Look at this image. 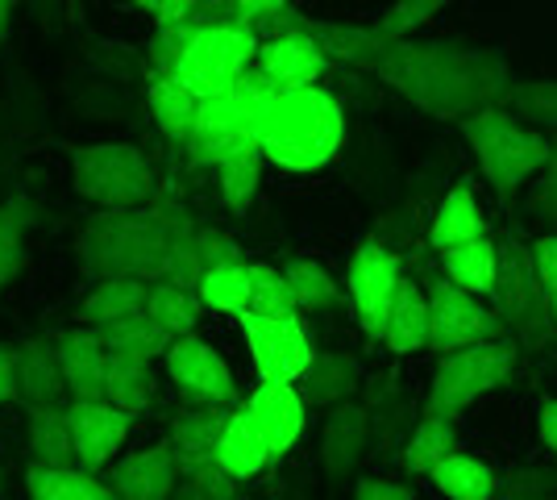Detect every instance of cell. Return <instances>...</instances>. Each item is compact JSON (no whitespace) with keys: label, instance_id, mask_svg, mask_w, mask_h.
<instances>
[{"label":"cell","instance_id":"6da1fadb","mask_svg":"<svg viewBox=\"0 0 557 500\" xmlns=\"http://www.w3.org/2000/svg\"><path fill=\"white\" fill-rule=\"evenodd\" d=\"M374 80L395 96H404L412 109L437 121H466L483 109L504 105L511 88L508 59L466 42H417L395 38L374 59Z\"/></svg>","mask_w":557,"mask_h":500},{"label":"cell","instance_id":"7a4b0ae2","mask_svg":"<svg viewBox=\"0 0 557 500\" xmlns=\"http://www.w3.org/2000/svg\"><path fill=\"white\" fill-rule=\"evenodd\" d=\"M191 217L171 196H159L141 209H96L75 234V267L88 284L100 280H163L166 251L175 230Z\"/></svg>","mask_w":557,"mask_h":500},{"label":"cell","instance_id":"3957f363","mask_svg":"<svg viewBox=\"0 0 557 500\" xmlns=\"http://www.w3.org/2000/svg\"><path fill=\"white\" fill-rule=\"evenodd\" d=\"M255 138L267 163H275L278 171H292V175L321 171L337 159V150L346 143V105L321 84L278 93L262 109Z\"/></svg>","mask_w":557,"mask_h":500},{"label":"cell","instance_id":"277c9868","mask_svg":"<svg viewBox=\"0 0 557 500\" xmlns=\"http://www.w3.org/2000/svg\"><path fill=\"white\" fill-rule=\"evenodd\" d=\"M462 138H466V146L474 150L479 171L487 175V184L495 188V196H504V200L516 196L520 184H529L533 175H541L545 163H549V155H554V143H549L541 130L520 125L516 113L504 109V105L466 118Z\"/></svg>","mask_w":557,"mask_h":500},{"label":"cell","instance_id":"5b68a950","mask_svg":"<svg viewBox=\"0 0 557 500\" xmlns=\"http://www.w3.org/2000/svg\"><path fill=\"white\" fill-rule=\"evenodd\" d=\"M71 188L96 209H141L159 200V175L134 143H84L67 146Z\"/></svg>","mask_w":557,"mask_h":500},{"label":"cell","instance_id":"8992f818","mask_svg":"<svg viewBox=\"0 0 557 500\" xmlns=\"http://www.w3.org/2000/svg\"><path fill=\"white\" fill-rule=\"evenodd\" d=\"M491 309L499 313L504 330L520 338L529 351L554 342V296L536 276L533 246H524L516 234L499 239V284L491 296Z\"/></svg>","mask_w":557,"mask_h":500},{"label":"cell","instance_id":"52a82bcc","mask_svg":"<svg viewBox=\"0 0 557 500\" xmlns=\"http://www.w3.org/2000/svg\"><path fill=\"white\" fill-rule=\"evenodd\" d=\"M516 358L520 355H516L508 338H491L479 346L442 355L433 383H429V397H424V413L429 417H449V422L462 417L479 397L508 388L511 376H516Z\"/></svg>","mask_w":557,"mask_h":500},{"label":"cell","instance_id":"ba28073f","mask_svg":"<svg viewBox=\"0 0 557 500\" xmlns=\"http://www.w3.org/2000/svg\"><path fill=\"white\" fill-rule=\"evenodd\" d=\"M258 47H262V38L250 25H209V29H196L184 50V59H180V68H175V80L196 100L225 96L258 63Z\"/></svg>","mask_w":557,"mask_h":500},{"label":"cell","instance_id":"9c48e42d","mask_svg":"<svg viewBox=\"0 0 557 500\" xmlns=\"http://www.w3.org/2000/svg\"><path fill=\"white\" fill-rule=\"evenodd\" d=\"M399 284H404V259L392 246L379 234L358 242V251L346 267V292L354 317L371 342H383V333H387V317H392V305L399 296Z\"/></svg>","mask_w":557,"mask_h":500},{"label":"cell","instance_id":"30bf717a","mask_svg":"<svg viewBox=\"0 0 557 500\" xmlns=\"http://www.w3.org/2000/svg\"><path fill=\"white\" fill-rule=\"evenodd\" d=\"M429 292V351L449 355V351H466L504 333L499 313L483 305V296L466 292L445 276H429L424 280Z\"/></svg>","mask_w":557,"mask_h":500},{"label":"cell","instance_id":"8fae6325","mask_svg":"<svg viewBox=\"0 0 557 500\" xmlns=\"http://www.w3.org/2000/svg\"><path fill=\"white\" fill-rule=\"evenodd\" d=\"M237 321H242V338H246V351H250L258 380L296 383L304 376V367L312 363V355H317L300 313H287V317L242 313Z\"/></svg>","mask_w":557,"mask_h":500},{"label":"cell","instance_id":"7c38bea8","mask_svg":"<svg viewBox=\"0 0 557 500\" xmlns=\"http://www.w3.org/2000/svg\"><path fill=\"white\" fill-rule=\"evenodd\" d=\"M163 363H166V380L175 383V392L184 401H191V405H242L233 367L200 333L175 338V346L166 351Z\"/></svg>","mask_w":557,"mask_h":500},{"label":"cell","instance_id":"4fadbf2b","mask_svg":"<svg viewBox=\"0 0 557 500\" xmlns=\"http://www.w3.org/2000/svg\"><path fill=\"white\" fill-rule=\"evenodd\" d=\"M258 113L242 100L237 93L212 96L200 100L196 125L187 134L184 155L191 167H216L221 159H230L237 146L258 143Z\"/></svg>","mask_w":557,"mask_h":500},{"label":"cell","instance_id":"5bb4252c","mask_svg":"<svg viewBox=\"0 0 557 500\" xmlns=\"http://www.w3.org/2000/svg\"><path fill=\"white\" fill-rule=\"evenodd\" d=\"M67 417L79 467L96 472V476H104L113 467L116 451L125 447V438L138 426V413L116 408L113 401H67Z\"/></svg>","mask_w":557,"mask_h":500},{"label":"cell","instance_id":"9a60e30c","mask_svg":"<svg viewBox=\"0 0 557 500\" xmlns=\"http://www.w3.org/2000/svg\"><path fill=\"white\" fill-rule=\"evenodd\" d=\"M109 488L116 492V500H171V492L180 488V459L171 438H159L141 451L116 454L113 467L104 472Z\"/></svg>","mask_w":557,"mask_h":500},{"label":"cell","instance_id":"2e32d148","mask_svg":"<svg viewBox=\"0 0 557 500\" xmlns=\"http://www.w3.org/2000/svg\"><path fill=\"white\" fill-rule=\"evenodd\" d=\"M54 342H59V363H63L71 401H104V380H109L104 333L92 326H67L54 333Z\"/></svg>","mask_w":557,"mask_h":500},{"label":"cell","instance_id":"e0dca14e","mask_svg":"<svg viewBox=\"0 0 557 500\" xmlns=\"http://www.w3.org/2000/svg\"><path fill=\"white\" fill-rule=\"evenodd\" d=\"M242 405L250 408V417L258 422V429L267 434V442H271V454H275V459H283V454L304 438L308 405H304V397L296 383L258 380V388L242 401Z\"/></svg>","mask_w":557,"mask_h":500},{"label":"cell","instance_id":"ac0fdd59","mask_svg":"<svg viewBox=\"0 0 557 500\" xmlns=\"http://www.w3.org/2000/svg\"><path fill=\"white\" fill-rule=\"evenodd\" d=\"M13 371H17V401L22 405H63V401H71L54 333H34V338L17 342L13 346Z\"/></svg>","mask_w":557,"mask_h":500},{"label":"cell","instance_id":"d6986e66","mask_svg":"<svg viewBox=\"0 0 557 500\" xmlns=\"http://www.w3.org/2000/svg\"><path fill=\"white\" fill-rule=\"evenodd\" d=\"M371 451V413L358 401L333 405L321 429V467L333 484L354 476V467L362 463V454Z\"/></svg>","mask_w":557,"mask_h":500},{"label":"cell","instance_id":"ffe728a7","mask_svg":"<svg viewBox=\"0 0 557 500\" xmlns=\"http://www.w3.org/2000/svg\"><path fill=\"white\" fill-rule=\"evenodd\" d=\"M329 59L325 50L317 47L308 34H283V38H267L258 47V68L275 80L283 93L292 88H312L321 84V75L329 72Z\"/></svg>","mask_w":557,"mask_h":500},{"label":"cell","instance_id":"44dd1931","mask_svg":"<svg viewBox=\"0 0 557 500\" xmlns=\"http://www.w3.org/2000/svg\"><path fill=\"white\" fill-rule=\"evenodd\" d=\"M367 413H371L374 454L379 459L404 454V442L417 429V422H412V401L399 392V376L395 371H383V376L371 380V388H367Z\"/></svg>","mask_w":557,"mask_h":500},{"label":"cell","instance_id":"7402d4cb","mask_svg":"<svg viewBox=\"0 0 557 500\" xmlns=\"http://www.w3.org/2000/svg\"><path fill=\"white\" fill-rule=\"evenodd\" d=\"M304 405L308 408H333L354 401V392L362 388V363L346 351H317L312 363L304 367V376L296 380Z\"/></svg>","mask_w":557,"mask_h":500},{"label":"cell","instance_id":"603a6c76","mask_svg":"<svg viewBox=\"0 0 557 500\" xmlns=\"http://www.w3.org/2000/svg\"><path fill=\"white\" fill-rule=\"evenodd\" d=\"M233 408L237 405H196L171 422L166 438H171V447H175V459H180V472H184V476L191 467L216 459V447H221V434L230 426Z\"/></svg>","mask_w":557,"mask_h":500},{"label":"cell","instance_id":"cb8c5ba5","mask_svg":"<svg viewBox=\"0 0 557 500\" xmlns=\"http://www.w3.org/2000/svg\"><path fill=\"white\" fill-rule=\"evenodd\" d=\"M25 442H29V463L79 467L67 405H25Z\"/></svg>","mask_w":557,"mask_h":500},{"label":"cell","instance_id":"d4e9b609","mask_svg":"<svg viewBox=\"0 0 557 500\" xmlns=\"http://www.w3.org/2000/svg\"><path fill=\"white\" fill-rule=\"evenodd\" d=\"M216 463H221L230 476L242 479V484L262 476V472H267V463H275L267 434L258 429V422L250 417V408L246 405H237L230 413V426H225L221 447H216Z\"/></svg>","mask_w":557,"mask_h":500},{"label":"cell","instance_id":"484cf974","mask_svg":"<svg viewBox=\"0 0 557 500\" xmlns=\"http://www.w3.org/2000/svg\"><path fill=\"white\" fill-rule=\"evenodd\" d=\"M146 109H150L154 125L163 130L166 143L175 150H184L187 134L196 125V113H200V100L187 93L175 75L146 72Z\"/></svg>","mask_w":557,"mask_h":500},{"label":"cell","instance_id":"4316f807","mask_svg":"<svg viewBox=\"0 0 557 500\" xmlns=\"http://www.w3.org/2000/svg\"><path fill=\"white\" fill-rule=\"evenodd\" d=\"M487 234V221H483V209L474 200V188L458 180L454 188L442 196L437 214H433V225H429V246L433 251H449V246H462V242H474Z\"/></svg>","mask_w":557,"mask_h":500},{"label":"cell","instance_id":"83f0119b","mask_svg":"<svg viewBox=\"0 0 557 500\" xmlns=\"http://www.w3.org/2000/svg\"><path fill=\"white\" fill-rule=\"evenodd\" d=\"M442 276L454 280L458 288H466V292L491 301L495 284H499V242L483 234V239L442 251Z\"/></svg>","mask_w":557,"mask_h":500},{"label":"cell","instance_id":"f1b7e54d","mask_svg":"<svg viewBox=\"0 0 557 500\" xmlns=\"http://www.w3.org/2000/svg\"><path fill=\"white\" fill-rule=\"evenodd\" d=\"M25 492L29 500H116L109 479L84 472V467H25Z\"/></svg>","mask_w":557,"mask_h":500},{"label":"cell","instance_id":"f546056e","mask_svg":"<svg viewBox=\"0 0 557 500\" xmlns=\"http://www.w3.org/2000/svg\"><path fill=\"white\" fill-rule=\"evenodd\" d=\"M392 355H417L429 351V292L417 280H404L399 296L387 317V333H383Z\"/></svg>","mask_w":557,"mask_h":500},{"label":"cell","instance_id":"4dcf8cb0","mask_svg":"<svg viewBox=\"0 0 557 500\" xmlns=\"http://www.w3.org/2000/svg\"><path fill=\"white\" fill-rule=\"evenodd\" d=\"M38 200L25 196V192H13L9 200H0V292L22 276L25 267V239L29 230L38 225Z\"/></svg>","mask_w":557,"mask_h":500},{"label":"cell","instance_id":"1f68e13d","mask_svg":"<svg viewBox=\"0 0 557 500\" xmlns=\"http://www.w3.org/2000/svg\"><path fill=\"white\" fill-rule=\"evenodd\" d=\"M150 301V284L146 280H100L92 284V292L79 301V326H92V330H104L121 317H134V313L146 309Z\"/></svg>","mask_w":557,"mask_h":500},{"label":"cell","instance_id":"d6a6232c","mask_svg":"<svg viewBox=\"0 0 557 500\" xmlns=\"http://www.w3.org/2000/svg\"><path fill=\"white\" fill-rule=\"evenodd\" d=\"M262 167H267V155H262L258 143L237 146L230 159H221L212 167L216 171V192H221L230 214H246L255 205L258 188H262Z\"/></svg>","mask_w":557,"mask_h":500},{"label":"cell","instance_id":"836d02e7","mask_svg":"<svg viewBox=\"0 0 557 500\" xmlns=\"http://www.w3.org/2000/svg\"><path fill=\"white\" fill-rule=\"evenodd\" d=\"M454 451H458V429H454V422H449V417H429V413H424V417L417 422V429L408 434L399 463H404L408 476H433Z\"/></svg>","mask_w":557,"mask_h":500},{"label":"cell","instance_id":"e575fe53","mask_svg":"<svg viewBox=\"0 0 557 500\" xmlns=\"http://www.w3.org/2000/svg\"><path fill=\"white\" fill-rule=\"evenodd\" d=\"M100 333H104V346H109V351L150 358V363H154V358H166V351L175 346V333L166 330V326H159L146 309L134 313V317H121V321L104 326Z\"/></svg>","mask_w":557,"mask_h":500},{"label":"cell","instance_id":"d590c367","mask_svg":"<svg viewBox=\"0 0 557 500\" xmlns=\"http://www.w3.org/2000/svg\"><path fill=\"white\" fill-rule=\"evenodd\" d=\"M104 401H113L116 408H129V413H138V417L154 405V371H150V358H134V355H116V351H109Z\"/></svg>","mask_w":557,"mask_h":500},{"label":"cell","instance_id":"8d00e7d4","mask_svg":"<svg viewBox=\"0 0 557 500\" xmlns=\"http://www.w3.org/2000/svg\"><path fill=\"white\" fill-rule=\"evenodd\" d=\"M429 479H433V488L449 500H491L499 492V479H495V472H491L487 463L462 451L449 454Z\"/></svg>","mask_w":557,"mask_h":500},{"label":"cell","instance_id":"74e56055","mask_svg":"<svg viewBox=\"0 0 557 500\" xmlns=\"http://www.w3.org/2000/svg\"><path fill=\"white\" fill-rule=\"evenodd\" d=\"M283 276H287V284L296 292L300 313H325L346 301V292L333 280V271L321 267L317 259H287L283 263Z\"/></svg>","mask_w":557,"mask_h":500},{"label":"cell","instance_id":"f35d334b","mask_svg":"<svg viewBox=\"0 0 557 500\" xmlns=\"http://www.w3.org/2000/svg\"><path fill=\"white\" fill-rule=\"evenodd\" d=\"M146 313H150L159 326H166L175 338H184V333H196V326H200V317H205V301H200V292H191V288L150 284Z\"/></svg>","mask_w":557,"mask_h":500},{"label":"cell","instance_id":"ab89813d","mask_svg":"<svg viewBox=\"0 0 557 500\" xmlns=\"http://www.w3.org/2000/svg\"><path fill=\"white\" fill-rule=\"evenodd\" d=\"M200 301H205V309L225 313V317L250 313V263H237V267H209L205 284H200Z\"/></svg>","mask_w":557,"mask_h":500},{"label":"cell","instance_id":"60d3db41","mask_svg":"<svg viewBox=\"0 0 557 500\" xmlns=\"http://www.w3.org/2000/svg\"><path fill=\"white\" fill-rule=\"evenodd\" d=\"M196 221L184 217V225L175 230V242H171V251H166V263H163V280L159 284H175V288H191V292H200L205 284V276H209V263L200 255V242H196Z\"/></svg>","mask_w":557,"mask_h":500},{"label":"cell","instance_id":"b9f144b4","mask_svg":"<svg viewBox=\"0 0 557 500\" xmlns=\"http://www.w3.org/2000/svg\"><path fill=\"white\" fill-rule=\"evenodd\" d=\"M504 109L520 113V121H533L536 130H557V80H511Z\"/></svg>","mask_w":557,"mask_h":500},{"label":"cell","instance_id":"7bdbcfd3","mask_svg":"<svg viewBox=\"0 0 557 500\" xmlns=\"http://www.w3.org/2000/svg\"><path fill=\"white\" fill-rule=\"evenodd\" d=\"M250 313H262V317H287V313H300L296 292H292V284H287L283 267H271V263H250Z\"/></svg>","mask_w":557,"mask_h":500},{"label":"cell","instance_id":"ee69618b","mask_svg":"<svg viewBox=\"0 0 557 500\" xmlns=\"http://www.w3.org/2000/svg\"><path fill=\"white\" fill-rule=\"evenodd\" d=\"M191 34H196V25L191 22L154 25V34H150V42H146V72L175 75L187 42H191Z\"/></svg>","mask_w":557,"mask_h":500},{"label":"cell","instance_id":"f6af8a7d","mask_svg":"<svg viewBox=\"0 0 557 500\" xmlns=\"http://www.w3.org/2000/svg\"><path fill=\"white\" fill-rule=\"evenodd\" d=\"M445 4H449V0H395L392 9H387V13H383L374 25H379V29H383L392 42H395V38H412L420 25L433 22V17L442 13Z\"/></svg>","mask_w":557,"mask_h":500},{"label":"cell","instance_id":"bcb514c9","mask_svg":"<svg viewBox=\"0 0 557 500\" xmlns=\"http://www.w3.org/2000/svg\"><path fill=\"white\" fill-rule=\"evenodd\" d=\"M184 479H191L200 492L209 500H242V479L230 476L216 459H209V463H200V467H191Z\"/></svg>","mask_w":557,"mask_h":500},{"label":"cell","instance_id":"7dc6e473","mask_svg":"<svg viewBox=\"0 0 557 500\" xmlns=\"http://www.w3.org/2000/svg\"><path fill=\"white\" fill-rule=\"evenodd\" d=\"M196 242H200V255H205L209 267H237V263H246L242 242L233 239V234H225V230H216V225H200Z\"/></svg>","mask_w":557,"mask_h":500},{"label":"cell","instance_id":"c3c4849f","mask_svg":"<svg viewBox=\"0 0 557 500\" xmlns=\"http://www.w3.org/2000/svg\"><path fill=\"white\" fill-rule=\"evenodd\" d=\"M187 22L196 25V29H209V25H246L237 0H196L191 13H187Z\"/></svg>","mask_w":557,"mask_h":500},{"label":"cell","instance_id":"681fc988","mask_svg":"<svg viewBox=\"0 0 557 500\" xmlns=\"http://www.w3.org/2000/svg\"><path fill=\"white\" fill-rule=\"evenodd\" d=\"M354 500H417V492L408 484H395V479L362 476L354 484Z\"/></svg>","mask_w":557,"mask_h":500},{"label":"cell","instance_id":"f907efd6","mask_svg":"<svg viewBox=\"0 0 557 500\" xmlns=\"http://www.w3.org/2000/svg\"><path fill=\"white\" fill-rule=\"evenodd\" d=\"M533 209L541 217L557 221V143H554V155H549L545 171H541V184H536V192H533Z\"/></svg>","mask_w":557,"mask_h":500},{"label":"cell","instance_id":"816d5d0a","mask_svg":"<svg viewBox=\"0 0 557 500\" xmlns=\"http://www.w3.org/2000/svg\"><path fill=\"white\" fill-rule=\"evenodd\" d=\"M533 267L541 276V284L549 288V296L557 292V234H545V239L533 242Z\"/></svg>","mask_w":557,"mask_h":500},{"label":"cell","instance_id":"f5cc1de1","mask_svg":"<svg viewBox=\"0 0 557 500\" xmlns=\"http://www.w3.org/2000/svg\"><path fill=\"white\" fill-rule=\"evenodd\" d=\"M17 401V371H13V346H0V405Z\"/></svg>","mask_w":557,"mask_h":500},{"label":"cell","instance_id":"db71d44e","mask_svg":"<svg viewBox=\"0 0 557 500\" xmlns=\"http://www.w3.org/2000/svg\"><path fill=\"white\" fill-rule=\"evenodd\" d=\"M536 429H541V442H545V451L557 454V401H541V413H536Z\"/></svg>","mask_w":557,"mask_h":500},{"label":"cell","instance_id":"11a10c76","mask_svg":"<svg viewBox=\"0 0 557 500\" xmlns=\"http://www.w3.org/2000/svg\"><path fill=\"white\" fill-rule=\"evenodd\" d=\"M292 0H237V9H242V22L255 25L258 17H267V13H278V9H287Z\"/></svg>","mask_w":557,"mask_h":500},{"label":"cell","instance_id":"9f6ffc18","mask_svg":"<svg viewBox=\"0 0 557 500\" xmlns=\"http://www.w3.org/2000/svg\"><path fill=\"white\" fill-rule=\"evenodd\" d=\"M191 4H196V0H159V9H154V25H175V22H187V13H191Z\"/></svg>","mask_w":557,"mask_h":500},{"label":"cell","instance_id":"6f0895ef","mask_svg":"<svg viewBox=\"0 0 557 500\" xmlns=\"http://www.w3.org/2000/svg\"><path fill=\"white\" fill-rule=\"evenodd\" d=\"M13 9H17V0H0V42H4L9 29H13Z\"/></svg>","mask_w":557,"mask_h":500},{"label":"cell","instance_id":"680465c9","mask_svg":"<svg viewBox=\"0 0 557 500\" xmlns=\"http://www.w3.org/2000/svg\"><path fill=\"white\" fill-rule=\"evenodd\" d=\"M171 500H209V497H205V492H200L191 479H180V488L171 492Z\"/></svg>","mask_w":557,"mask_h":500},{"label":"cell","instance_id":"91938a15","mask_svg":"<svg viewBox=\"0 0 557 500\" xmlns=\"http://www.w3.org/2000/svg\"><path fill=\"white\" fill-rule=\"evenodd\" d=\"M134 4H138L146 17H154V9H159V0H134Z\"/></svg>","mask_w":557,"mask_h":500},{"label":"cell","instance_id":"94428289","mask_svg":"<svg viewBox=\"0 0 557 500\" xmlns=\"http://www.w3.org/2000/svg\"><path fill=\"white\" fill-rule=\"evenodd\" d=\"M4 488H9V479H4V467H0V492H4Z\"/></svg>","mask_w":557,"mask_h":500},{"label":"cell","instance_id":"6125c7cd","mask_svg":"<svg viewBox=\"0 0 557 500\" xmlns=\"http://www.w3.org/2000/svg\"><path fill=\"white\" fill-rule=\"evenodd\" d=\"M554 326H557V292H554Z\"/></svg>","mask_w":557,"mask_h":500},{"label":"cell","instance_id":"be15d7a7","mask_svg":"<svg viewBox=\"0 0 557 500\" xmlns=\"http://www.w3.org/2000/svg\"><path fill=\"white\" fill-rule=\"evenodd\" d=\"M545 500H557V497H545Z\"/></svg>","mask_w":557,"mask_h":500}]
</instances>
